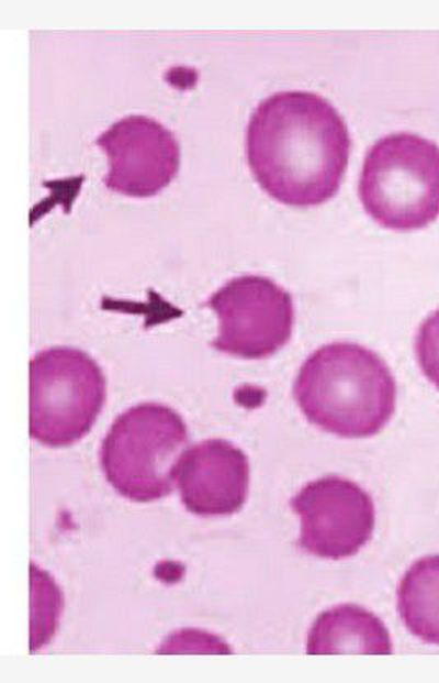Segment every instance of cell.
<instances>
[{"instance_id": "5", "label": "cell", "mask_w": 439, "mask_h": 683, "mask_svg": "<svg viewBox=\"0 0 439 683\" xmlns=\"http://www.w3.org/2000/svg\"><path fill=\"white\" fill-rule=\"evenodd\" d=\"M105 400L100 366L81 350L54 346L30 362V436L52 448L85 437Z\"/></svg>"}, {"instance_id": "7", "label": "cell", "mask_w": 439, "mask_h": 683, "mask_svg": "<svg viewBox=\"0 0 439 683\" xmlns=\"http://www.w3.org/2000/svg\"><path fill=\"white\" fill-rule=\"evenodd\" d=\"M290 504L301 519L299 546L316 557H351L371 538L372 498L347 478L329 475L312 481Z\"/></svg>"}, {"instance_id": "2", "label": "cell", "mask_w": 439, "mask_h": 683, "mask_svg": "<svg viewBox=\"0 0 439 683\" xmlns=\"http://www.w3.org/2000/svg\"><path fill=\"white\" fill-rule=\"evenodd\" d=\"M293 396L311 423L342 438H367L392 418L396 384L375 352L357 343L333 342L302 364Z\"/></svg>"}, {"instance_id": "6", "label": "cell", "mask_w": 439, "mask_h": 683, "mask_svg": "<svg viewBox=\"0 0 439 683\" xmlns=\"http://www.w3.org/2000/svg\"><path fill=\"white\" fill-rule=\"evenodd\" d=\"M207 305L218 318V334L212 346L219 352L263 359L274 354L291 338L292 297L269 277H235L216 290Z\"/></svg>"}, {"instance_id": "10", "label": "cell", "mask_w": 439, "mask_h": 683, "mask_svg": "<svg viewBox=\"0 0 439 683\" xmlns=\"http://www.w3.org/2000/svg\"><path fill=\"white\" fill-rule=\"evenodd\" d=\"M387 628L373 613L352 604L320 613L307 636V654H391Z\"/></svg>"}, {"instance_id": "9", "label": "cell", "mask_w": 439, "mask_h": 683, "mask_svg": "<svg viewBox=\"0 0 439 683\" xmlns=\"http://www.w3.org/2000/svg\"><path fill=\"white\" fill-rule=\"evenodd\" d=\"M177 480L189 511L201 516L230 515L246 502L248 459L226 440L207 439L185 450Z\"/></svg>"}, {"instance_id": "8", "label": "cell", "mask_w": 439, "mask_h": 683, "mask_svg": "<svg viewBox=\"0 0 439 683\" xmlns=\"http://www.w3.org/2000/svg\"><path fill=\"white\" fill-rule=\"evenodd\" d=\"M95 144L108 156L104 185L125 196H155L179 169L180 147L175 134L153 118L125 117L104 131Z\"/></svg>"}, {"instance_id": "1", "label": "cell", "mask_w": 439, "mask_h": 683, "mask_svg": "<svg viewBox=\"0 0 439 683\" xmlns=\"http://www.w3.org/2000/svg\"><path fill=\"white\" fill-rule=\"evenodd\" d=\"M350 137L338 111L307 91L277 92L250 117L246 153L260 187L281 203H323L338 190Z\"/></svg>"}, {"instance_id": "11", "label": "cell", "mask_w": 439, "mask_h": 683, "mask_svg": "<svg viewBox=\"0 0 439 683\" xmlns=\"http://www.w3.org/2000/svg\"><path fill=\"white\" fill-rule=\"evenodd\" d=\"M397 607L414 636L439 645V554L424 557L406 571L397 590Z\"/></svg>"}, {"instance_id": "12", "label": "cell", "mask_w": 439, "mask_h": 683, "mask_svg": "<svg viewBox=\"0 0 439 683\" xmlns=\"http://www.w3.org/2000/svg\"><path fill=\"white\" fill-rule=\"evenodd\" d=\"M415 351L421 372L439 389V309L420 324Z\"/></svg>"}, {"instance_id": "4", "label": "cell", "mask_w": 439, "mask_h": 683, "mask_svg": "<svg viewBox=\"0 0 439 683\" xmlns=\"http://www.w3.org/2000/svg\"><path fill=\"white\" fill-rule=\"evenodd\" d=\"M358 191L365 212L384 228L428 225L439 216V146L408 132L379 140L364 158Z\"/></svg>"}, {"instance_id": "3", "label": "cell", "mask_w": 439, "mask_h": 683, "mask_svg": "<svg viewBox=\"0 0 439 683\" xmlns=\"http://www.w3.org/2000/svg\"><path fill=\"white\" fill-rule=\"evenodd\" d=\"M187 444V426L177 411L143 403L114 420L101 445V465L119 494L153 502L172 491Z\"/></svg>"}]
</instances>
